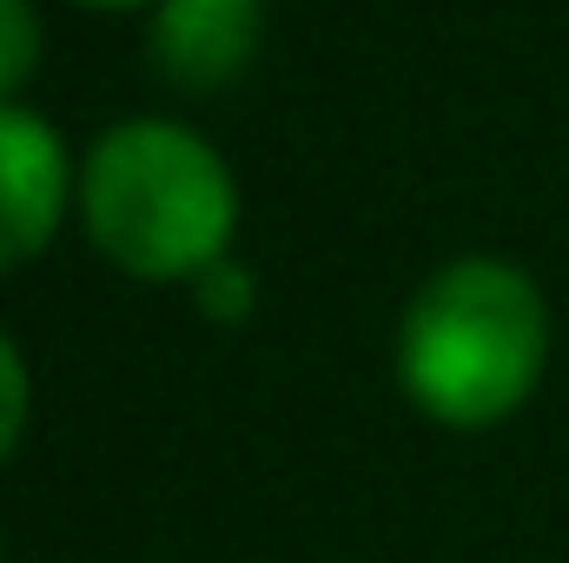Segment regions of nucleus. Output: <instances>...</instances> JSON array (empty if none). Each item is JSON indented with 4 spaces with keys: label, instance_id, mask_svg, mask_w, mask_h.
<instances>
[{
    "label": "nucleus",
    "instance_id": "nucleus-6",
    "mask_svg": "<svg viewBox=\"0 0 569 563\" xmlns=\"http://www.w3.org/2000/svg\"><path fill=\"white\" fill-rule=\"evenodd\" d=\"M192 298H199V312H206L212 325H239V318H252V305H259V279H252V266H239V259L226 253V259H212V266L192 279Z\"/></svg>",
    "mask_w": 569,
    "mask_h": 563
},
{
    "label": "nucleus",
    "instance_id": "nucleus-7",
    "mask_svg": "<svg viewBox=\"0 0 569 563\" xmlns=\"http://www.w3.org/2000/svg\"><path fill=\"white\" fill-rule=\"evenodd\" d=\"M27 412H33V378H27L20 345L0 332V464L13 457V444H20V431H27Z\"/></svg>",
    "mask_w": 569,
    "mask_h": 563
},
{
    "label": "nucleus",
    "instance_id": "nucleus-5",
    "mask_svg": "<svg viewBox=\"0 0 569 563\" xmlns=\"http://www.w3.org/2000/svg\"><path fill=\"white\" fill-rule=\"evenodd\" d=\"M33 67H40V13L33 0H0V100H20Z\"/></svg>",
    "mask_w": 569,
    "mask_h": 563
},
{
    "label": "nucleus",
    "instance_id": "nucleus-3",
    "mask_svg": "<svg viewBox=\"0 0 569 563\" xmlns=\"http://www.w3.org/2000/svg\"><path fill=\"white\" fill-rule=\"evenodd\" d=\"M73 166H67V146L60 134L20 107V100H0V273L40 259L73 206Z\"/></svg>",
    "mask_w": 569,
    "mask_h": 563
},
{
    "label": "nucleus",
    "instance_id": "nucleus-4",
    "mask_svg": "<svg viewBox=\"0 0 569 563\" xmlns=\"http://www.w3.org/2000/svg\"><path fill=\"white\" fill-rule=\"evenodd\" d=\"M266 40V0H159L152 67L186 93L232 87Z\"/></svg>",
    "mask_w": 569,
    "mask_h": 563
},
{
    "label": "nucleus",
    "instance_id": "nucleus-2",
    "mask_svg": "<svg viewBox=\"0 0 569 563\" xmlns=\"http://www.w3.org/2000/svg\"><path fill=\"white\" fill-rule=\"evenodd\" d=\"M87 239L146 285H192L239 233V179L179 120H120L80 159Z\"/></svg>",
    "mask_w": 569,
    "mask_h": 563
},
{
    "label": "nucleus",
    "instance_id": "nucleus-1",
    "mask_svg": "<svg viewBox=\"0 0 569 563\" xmlns=\"http://www.w3.org/2000/svg\"><path fill=\"white\" fill-rule=\"evenodd\" d=\"M550 365V305L510 259L470 253L437 266L398 318V385L443 431L517 418Z\"/></svg>",
    "mask_w": 569,
    "mask_h": 563
},
{
    "label": "nucleus",
    "instance_id": "nucleus-9",
    "mask_svg": "<svg viewBox=\"0 0 569 563\" xmlns=\"http://www.w3.org/2000/svg\"><path fill=\"white\" fill-rule=\"evenodd\" d=\"M0 563H7V551H0Z\"/></svg>",
    "mask_w": 569,
    "mask_h": 563
},
{
    "label": "nucleus",
    "instance_id": "nucleus-8",
    "mask_svg": "<svg viewBox=\"0 0 569 563\" xmlns=\"http://www.w3.org/2000/svg\"><path fill=\"white\" fill-rule=\"evenodd\" d=\"M80 7H100V13H120V7H140V0H80Z\"/></svg>",
    "mask_w": 569,
    "mask_h": 563
}]
</instances>
